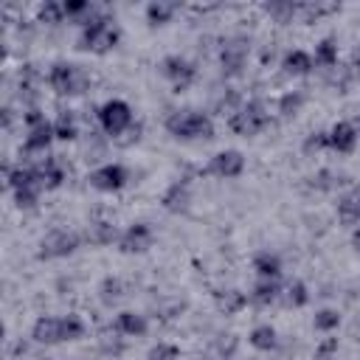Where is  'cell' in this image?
Returning a JSON list of instances; mask_svg holds the SVG:
<instances>
[{"label": "cell", "instance_id": "obj_1", "mask_svg": "<svg viewBox=\"0 0 360 360\" xmlns=\"http://www.w3.org/2000/svg\"><path fill=\"white\" fill-rule=\"evenodd\" d=\"M166 132L177 141H211L217 135L214 118L208 110H197V107H183V110H172L163 121Z\"/></svg>", "mask_w": 360, "mask_h": 360}, {"label": "cell", "instance_id": "obj_2", "mask_svg": "<svg viewBox=\"0 0 360 360\" xmlns=\"http://www.w3.org/2000/svg\"><path fill=\"white\" fill-rule=\"evenodd\" d=\"M118 42H121V25L107 11H98L84 28H79V37H76V48L87 51V53H96V56H104V53L115 51Z\"/></svg>", "mask_w": 360, "mask_h": 360}, {"label": "cell", "instance_id": "obj_3", "mask_svg": "<svg viewBox=\"0 0 360 360\" xmlns=\"http://www.w3.org/2000/svg\"><path fill=\"white\" fill-rule=\"evenodd\" d=\"M45 82L48 87L56 93V96H68V98H76V96H84L93 84V76L87 68L76 65V62H68V59H56L48 73H45Z\"/></svg>", "mask_w": 360, "mask_h": 360}, {"label": "cell", "instance_id": "obj_4", "mask_svg": "<svg viewBox=\"0 0 360 360\" xmlns=\"http://www.w3.org/2000/svg\"><path fill=\"white\" fill-rule=\"evenodd\" d=\"M270 124H273L270 107H267V101L259 98V96L248 98L233 115H228V129H231L233 135H242V138H253V135L264 132Z\"/></svg>", "mask_w": 360, "mask_h": 360}, {"label": "cell", "instance_id": "obj_5", "mask_svg": "<svg viewBox=\"0 0 360 360\" xmlns=\"http://www.w3.org/2000/svg\"><path fill=\"white\" fill-rule=\"evenodd\" d=\"M84 245V236L73 228H51L39 245H37V259L39 262H56V259H68L73 256L79 248Z\"/></svg>", "mask_w": 360, "mask_h": 360}, {"label": "cell", "instance_id": "obj_6", "mask_svg": "<svg viewBox=\"0 0 360 360\" xmlns=\"http://www.w3.org/2000/svg\"><path fill=\"white\" fill-rule=\"evenodd\" d=\"M96 121L107 138H121L135 127V112L124 98H107L96 110Z\"/></svg>", "mask_w": 360, "mask_h": 360}, {"label": "cell", "instance_id": "obj_7", "mask_svg": "<svg viewBox=\"0 0 360 360\" xmlns=\"http://www.w3.org/2000/svg\"><path fill=\"white\" fill-rule=\"evenodd\" d=\"M158 73L172 84L174 93H186L197 82V65L183 53H169L158 62Z\"/></svg>", "mask_w": 360, "mask_h": 360}, {"label": "cell", "instance_id": "obj_8", "mask_svg": "<svg viewBox=\"0 0 360 360\" xmlns=\"http://www.w3.org/2000/svg\"><path fill=\"white\" fill-rule=\"evenodd\" d=\"M248 53H250V39L236 34V37H228L219 48V70L225 79H236L245 73L248 68Z\"/></svg>", "mask_w": 360, "mask_h": 360}, {"label": "cell", "instance_id": "obj_9", "mask_svg": "<svg viewBox=\"0 0 360 360\" xmlns=\"http://www.w3.org/2000/svg\"><path fill=\"white\" fill-rule=\"evenodd\" d=\"M129 180H132V172L124 163H101L93 172H87V186L101 194H115V191L127 188Z\"/></svg>", "mask_w": 360, "mask_h": 360}, {"label": "cell", "instance_id": "obj_10", "mask_svg": "<svg viewBox=\"0 0 360 360\" xmlns=\"http://www.w3.org/2000/svg\"><path fill=\"white\" fill-rule=\"evenodd\" d=\"M202 174L217 177V180H236L245 174V155L239 149H219L217 155L208 158Z\"/></svg>", "mask_w": 360, "mask_h": 360}, {"label": "cell", "instance_id": "obj_11", "mask_svg": "<svg viewBox=\"0 0 360 360\" xmlns=\"http://www.w3.org/2000/svg\"><path fill=\"white\" fill-rule=\"evenodd\" d=\"M155 245V231L149 222H132L121 231V239H118V250L127 253V256H135V253H146L149 248Z\"/></svg>", "mask_w": 360, "mask_h": 360}, {"label": "cell", "instance_id": "obj_12", "mask_svg": "<svg viewBox=\"0 0 360 360\" xmlns=\"http://www.w3.org/2000/svg\"><path fill=\"white\" fill-rule=\"evenodd\" d=\"M31 340L39 346L65 343V318L62 315H39L31 326Z\"/></svg>", "mask_w": 360, "mask_h": 360}, {"label": "cell", "instance_id": "obj_13", "mask_svg": "<svg viewBox=\"0 0 360 360\" xmlns=\"http://www.w3.org/2000/svg\"><path fill=\"white\" fill-rule=\"evenodd\" d=\"M53 141H56V135H53V121L48 118V121H42V124H34V127L25 129L20 155H25V158H31V155H45Z\"/></svg>", "mask_w": 360, "mask_h": 360}, {"label": "cell", "instance_id": "obj_14", "mask_svg": "<svg viewBox=\"0 0 360 360\" xmlns=\"http://www.w3.org/2000/svg\"><path fill=\"white\" fill-rule=\"evenodd\" d=\"M160 205L169 214H186L191 208V183L186 177L172 180L160 194Z\"/></svg>", "mask_w": 360, "mask_h": 360}, {"label": "cell", "instance_id": "obj_15", "mask_svg": "<svg viewBox=\"0 0 360 360\" xmlns=\"http://www.w3.org/2000/svg\"><path fill=\"white\" fill-rule=\"evenodd\" d=\"M360 143V135L352 121H335L329 127V152L335 155H352Z\"/></svg>", "mask_w": 360, "mask_h": 360}, {"label": "cell", "instance_id": "obj_16", "mask_svg": "<svg viewBox=\"0 0 360 360\" xmlns=\"http://www.w3.org/2000/svg\"><path fill=\"white\" fill-rule=\"evenodd\" d=\"M110 329H112L115 335H121V338H143V335L149 332V321H146V315H141V312H135V309H121V312L112 318Z\"/></svg>", "mask_w": 360, "mask_h": 360}, {"label": "cell", "instance_id": "obj_17", "mask_svg": "<svg viewBox=\"0 0 360 360\" xmlns=\"http://www.w3.org/2000/svg\"><path fill=\"white\" fill-rule=\"evenodd\" d=\"M34 166H37V172H39V180H42V188H45V191H56V188L65 186V180H68V169H65V163H62L56 155L39 158Z\"/></svg>", "mask_w": 360, "mask_h": 360}, {"label": "cell", "instance_id": "obj_18", "mask_svg": "<svg viewBox=\"0 0 360 360\" xmlns=\"http://www.w3.org/2000/svg\"><path fill=\"white\" fill-rule=\"evenodd\" d=\"M281 292H284L281 278H256L250 292H248V298H250L253 307L264 309V307H273L276 301H281Z\"/></svg>", "mask_w": 360, "mask_h": 360}, {"label": "cell", "instance_id": "obj_19", "mask_svg": "<svg viewBox=\"0 0 360 360\" xmlns=\"http://www.w3.org/2000/svg\"><path fill=\"white\" fill-rule=\"evenodd\" d=\"M315 70V62H312V53L309 51H301V48H292L281 56V73L284 76H292V79H304Z\"/></svg>", "mask_w": 360, "mask_h": 360}, {"label": "cell", "instance_id": "obj_20", "mask_svg": "<svg viewBox=\"0 0 360 360\" xmlns=\"http://www.w3.org/2000/svg\"><path fill=\"white\" fill-rule=\"evenodd\" d=\"M84 239H87L93 248H107V245H118L121 231H118L110 219H93V222L87 225Z\"/></svg>", "mask_w": 360, "mask_h": 360}, {"label": "cell", "instance_id": "obj_21", "mask_svg": "<svg viewBox=\"0 0 360 360\" xmlns=\"http://www.w3.org/2000/svg\"><path fill=\"white\" fill-rule=\"evenodd\" d=\"M338 59H340V51H338V37L326 34L315 42V51H312V62L315 68H323V70H335L338 68Z\"/></svg>", "mask_w": 360, "mask_h": 360}, {"label": "cell", "instance_id": "obj_22", "mask_svg": "<svg viewBox=\"0 0 360 360\" xmlns=\"http://www.w3.org/2000/svg\"><path fill=\"white\" fill-rule=\"evenodd\" d=\"M250 267H253L256 278H281V273H284L281 256L273 253V250H259V253H253Z\"/></svg>", "mask_w": 360, "mask_h": 360}, {"label": "cell", "instance_id": "obj_23", "mask_svg": "<svg viewBox=\"0 0 360 360\" xmlns=\"http://www.w3.org/2000/svg\"><path fill=\"white\" fill-rule=\"evenodd\" d=\"M338 219L343 225H360V186H352L338 197Z\"/></svg>", "mask_w": 360, "mask_h": 360}, {"label": "cell", "instance_id": "obj_24", "mask_svg": "<svg viewBox=\"0 0 360 360\" xmlns=\"http://www.w3.org/2000/svg\"><path fill=\"white\" fill-rule=\"evenodd\" d=\"M214 304H217V309H219L222 315H239L242 309H248L250 298H248V292H242V290H236V287H228V290L214 292Z\"/></svg>", "mask_w": 360, "mask_h": 360}, {"label": "cell", "instance_id": "obj_25", "mask_svg": "<svg viewBox=\"0 0 360 360\" xmlns=\"http://www.w3.org/2000/svg\"><path fill=\"white\" fill-rule=\"evenodd\" d=\"M307 186L312 191H338L340 186H349V174H343L338 169H318L315 174L307 177Z\"/></svg>", "mask_w": 360, "mask_h": 360}, {"label": "cell", "instance_id": "obj_26", "mask_svg": "<svg viewBox=\"0 0 360 360\" xmlns=\"http://www.w3.org/2000/svg\"><path fill=\"white\" fill-rule=\"evenodd\" d=\"M177 11H180L177 3H169V0H152V3H146L143 17H146V22H149L152 28H160V25H169V22L174 20Z\"/></svg>", "mask_w": 360, "mask_h": 360}, {"label": "cell", "instance_id": "obj_27", "mask_svg": "<svg viewBox=\"0 0 360 360\" xmlns=\"http://www.w3.org/2000/svg\"><path fill=\"white\" fill-rule=\"evenodd\" d=\"M309 287L301 281V278H292L290 284H284V292H281V307L284 309H304L309 304Z\"/></svg>", "mask_w": 360, "mask_h": 360}, {"label": "cell", "instance_id": "obj_28", "mask_svg": "<svg viewBox=\"0 0 360 360\" xmlns=\"http://www.w3.org/2000/svg\"><path fill=\"white\" fill-rule=\"evenodd\" d=\"M248 343L256 352H276L278 349V332H276L273 323H256L248 335Z\"/></svg>", "mask_w": 360, "mask_h": 360}, {"label": "cell", "instance_id": "obj_29", "mask_svg": "<svg viewBox=\"0 0 360 360\" xmlns=\"http://www.w3.org/2000/svg\"><path fill=\"white\" fill-rule=\"evenodd\" d=\"M53 135H56V141H62V143L79 138V118H76L73 110L65 107V110L56 112V118H53Z\"/></svg>", "mask_w": 360, "mask_h": 360}, {"label": "cell", "instance_id": "obj_30", "mask_svg": "<svg viewBox=\"0 0 360 360\" xmlns=\"http://www.w3.org/2000/svg\"><path fill=\"white\" fill-rule=\"evenodd\" d=\"M124 298H127V284H124V278L107 276V278L98 281V301H101L104 307H115V304H121Z\"/></svg>", "mask_w": 360, "mask_h": 360}, {"label": "cell", "instance_id": "obj_31", "mask_svg": "<svg viewBox=\"0 0 360 360\" xmlns=\"http://www.w3.org/2000/svg\"><path fill=\"white\" fill-rule=\"evenodd\" d=\"M304 104H307V93L304 90H287V93L278 96L276 112H278V118H295L304 110Z\"/></svg>", "mask_w": 360, "mask_h": 360}, {"label": "cell", "instance_id": "obj_32", "mask_svg": "<svg viewBox=\"0 0 360 360\" xmlns=\"http://www.w3.org/2000/svg\"><path fill=\"white\" fill-rule=\"evenodd\" d=\"M262 11L267 17H273L276 22H292L301 11V3H290V0H273V3H264Z\"/></svg>", "mask_w": 360, "mask_h": 360}, {"label": "cell", "instance_id": "obj_33", "mask_svg": "<svg viewBox=\"0 0 360 360\" xmlns=\"http://www.w3.org/2000/svg\"><path fill=\"white\" fill-rule=\"evenodd\" d=\"M245 104V98L233 90V87H225V90H219L217 96H214V101H211V112H219V115H233L239 107Z\"/></svg>", "mask_w": 360, "mask_h": 360}, {"label": "cell", "instance_id": "obj_34", "mask_svg": "<svg viewBox=\"0 0 360 360\" xmlns=\"http://www.w3.org/2000/svg\"><path fill=\"white\" fill-rule=\"evenodd\" d=\"M340 312L335 309V307H323V309H318L315 312V318H312V329L315 332H321V335H335L338 329H340Z\"/></svg>", "mask_w": 360, "mask_h": 360}, {"label": "cell", "instance_id": "obj_35", "mask_svg": "<svg viewBox=\"0 0 360 360\" xmlns=\"http://www.w3.org/2000/svg\"><path fill=\"white\" fill-rule=\"evenodd\" d=\"M37 22L42 25H59V22H68L65 20V6L62 0H45L37 6Z\"/></svg>", "mask_w": 360, "mask_h": 360}, {"label": "cell", "instance_id": "obj_36", "mask_svg": "<svg viewBox=\"0 0 360 360\" xmlns=\"http://www.w3.org/2000/svg\"><path fill=\"white\" fill-rule=\"evenodd\" d=\"M42 191H45V188H39V186H22V188L11 191V197H14V205H17L20 211H37Z\"/></svg>", "mask_w": 360, "mask_h": 360}, {"label": "cell", "instance_id": "obj_37", "mask_svg": "<svg viewBox=\"0 0 360 360\" xmlns=\"http://www.w3.org/2000/svg\"><path fill=\"white\" fill-rule=\"evenodd\" d=\"M323 149H329V129H315V132H309V135L301 141V152H304L307 158H312V155H318V152H323Z\"/></svg>", "mask_w": 360, "mask_h": 360}, {"label": "cell", "instance_id": "obj_38", "mask_svg": "<svg viewBox=\"0 0 360 360\" xmlns=\"http://www.w3.org/2000/svg\"><path fill=\"white\" fill-rule=\"evenodd\" d=\"M340 6H323V3H301V11H298V17L304 20V22H315V20H321V17H326V14H332V11H338Z\"/></svg>", "mask_w": 360, "mask_h": 360}, {"label": "cell", "instance_id": "obj_39", "mask_svg": "<svg viewBox=\"0 0 360 360\" xmlns=\"http://www.w3.org/2000/svg\"><path fill=\"white\" fill-rule=\"evenodd\" d=\"M146 360H180V346L169 343V340H160L146 352Z\"/></svg>", "mask_w": 360, "mask_h": 360}, {"label": "cell", "instance_id": "obj_40", "mask_svg": "<svg viewBox=\"0 0 360 360\" xmlns=\"http://www.w3.org/2000/svg\"><path fill=\"white\" fill-rule=\"evenodd\" d=\"M236 346H239L236 335H217V340H214L217 360H231V357L236 354Z\"/></svg>", "mask_w": 360, "mask_h": 360}, {"label": "cell", "instance_id": "obj_41", "mask_svg": "<svg viewBox=\"0 0 360 360\" xmlns=\"http://www.w3.org/2000/svg\"><path fill=\"white\" fill-rule=\"evenodd\" d=\"M338 349H340V340H338L335 335H326V338H321V343L315 346V360H332V357L338 354Z\"/></svg>", "mask_w": 360, "mask_h": 360}, {"label": "cell", "instance_id": "obj_42", "mask_svg": "<svg viewBox=\"0 0 360 360\" xmlns=\"http://www.w3.org/2000/svg\"><path fill=\"white\" fill-rule=\"evenodd\" d=\"M124 349H127V343H118V338H112V340H104V343H101V352H104V354H112V357L124 354Z\"/></svg>", "mask_w": 360, "mask_h": 360}, {"label": "cell", "instance_id": "obj_43", "mask_svg": "<svg viewBox=\"0 0 360 360\" xmlns=\"http://www.w3.org/2000/svg\"><path fill=\"white\" fill-rule=\"evenodd\" d=\"M349 242H352V248L360 253V225H354V228H352V236H349Z\"/></svg>", "mask_w": 360, "mask_h": 360}, {"label": "cell", "instance_id": "obj_44", "mask_svg": "<svg viewBox=\"0 0 360 360\" xmlns=\"http://www.w3.org/2000/svg\"><path fill=\"white\" fill-rule=\"evenodd\" d=\"M352 68L354 70H360V42L354 45V51H352Z\"/></svg>", "mask_w": 360, "mask_h": 360}, {"label": "cell", "instance_id": "obj_45", "mask_svg": "<svg viewBox=\"0 0 360 360\" xmlns=\"http://www.w3.org/2000/svg\"><path fill=\"white\" fill-rule=\"evenodd\" d=\"M352 124H354V129H357V135H360V112L354 115V121H352Z\"/></svg>", "mask_w": 360, "mask_h": 360}]
</instances>
